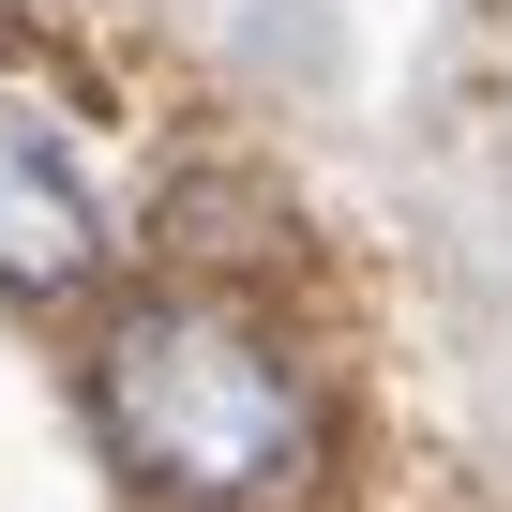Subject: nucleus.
Returning <instances> with one entry per match:
<instances>
[{"label":"nucleus","mask_w":512,"mask_h":512,"mask_svg":"<svg viewBox=\"0 0 512 512\" xmlns=\"http://www.w3.org/2000/svg\"><path fill=\"white\" fill-rule=\"evenodd\" d=\"M106 256H121V226H106L91 136L61 106H31V91H0V302H61Z\"/></svg>","instance_id":"nucleus-2"},{"label":"nucleus","mask_w":512,"mask_h":512,"mask_svg":"<svg viewBox=\"0 0 512 512\" xmlns=\"http://www.w3.org/2000/svg\"><path fill=\"white\" fill-rule=\"evenodd\" d=\"M91 407H106L121 467L166 482V497H196V512H272V497H302L317 452H332L317 362L287 347L272 302L226 287V272L136 287V302L106 317V347H91Z\"/></svg>","instance_id":"nucleus-1"}]
</instances>
